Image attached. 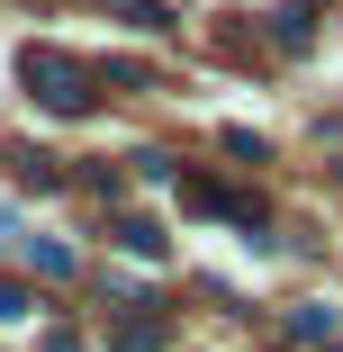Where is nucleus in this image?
I'll list each match as a JSON object with an SVG mask.
<instances>
[{"label": "nucleus", "mask_w": 343, "mask_h": 352, "mask_svg": "<svg viewBox=\"0 0 343 352\" xmlns=\"http://www.w3.org/2000/svg\"><path fill=\"white\" fill-rule=\"evenodd\" d=\"M118 19L126 28H172V10H154V0H118Z\"/></svg>", "instance_id": "nucleus-9"}, {"label": "nucleus", "mask_w": 343, "mask_h": 352, "mask_svg": "<svg viewBox=\"0 0 343 352\" xmlns=\"http://www.w3.org/2000/svg\"><path fill=\"white\" fill-rule=\"evenodd\" d=\"M27 262H36L45 280H63V271H73V244H54V235H27Z\"/></svg>", "instance_id": "nucleus-5"}, {"label": "nucleus", "mask_w": 343, "mask_h": 352, "mask_svg": "<svg viewBox=\"0 0 343 352\" xmlns=\"http://www.w3.org/2000/svg\"><path fill=\"white\" fill-rule=\"evenodd\" d=\"M181 199H190V208H199V217H235V226H253V235H262V208H253V199H244V190H217V181H190V190H181Z\"/></svg>", "instance_id": "nucleus-2"}, {"label": "nucleus", "mask_w": 343, "mask_h": 352, "mask_svg": "<svg viewBox=\"0 0 343 352\" xmlns=\"http://www.w3.org/2000/svg\"><path fill=\"white\" fill-rule=\"evenodd\" d=\"M118 253H135V262H163V226H154V217H118Z\"/></svg>", "instance_id": "nucleus-4"}, {"label": "nucleus", "mask_w": 343, "mask_h": 352, "mask_svg": "<svg viewBox=\"0 0 343 352\" xmlns=\"http://www.w3.org/2000/svg\"><path fill=\"white\" fill-rule=\"evenodd\" d=\"M19 316H36V289L27 280H0V325H19Z\"/></svg>", "instance_id": "nucleus-7"}, {"label": "nucleus", "mask_w": 343, "mask_h": 352, "mask_svg": "<svg viewBox=\"0 0 343 352\" xmlns=\"http://www.w3.org/2000/svg\"><path fill=\"white\" fill-rule=\"evenodd\" d=\"M334 334H343V316H334L325 298H307V307L289 316V343H334Z\"/></svg>", "instance_id": "nucleus-3"}, {"label": "nucleus", "mask_w": 343, "mask_h": 352, "mask_svg": "<svg viewBox=\"0 0 343 352\" xmlns=\"http://www.w3.org/2000/svg\"><path fill=\"white\" fill-rule=\"evenodd\" d=\"M271 45H289V54L307 45V10H298V0H289V10H271Z\"/></svg>", "instance_id": "nucleus-6"}, {"label": "nucleus", "mask_w": 343, "mask_h": 352, "mask_svg": "<svg viewBox=\"0 0 343 352\" xmlns=\"http://www.w3.org/2000/svg\"><path fill=\"white\" fill-rule=\"evenodd\" d=\"M19 82L36 91V109H54V118H91V100H100V73L82 54H63V45H27L19 54Z\"/></svg>", "instance_id": "nucleus-1"}, {"label": "nucleus", "mask_w": 343, "mask_h": 352, "mask_svg": "<svg viewBox=\"0 0 343 352\" xmlns=\"http://www.w3.org/2000/svg\"><path fill=\"white\" fill-rule=\"evenodd\" d=\"M118 352H163V325H154V316H135V325L118 334Z\"/></svg>", "instance_id": "nucleus-8"}]
</instances>
